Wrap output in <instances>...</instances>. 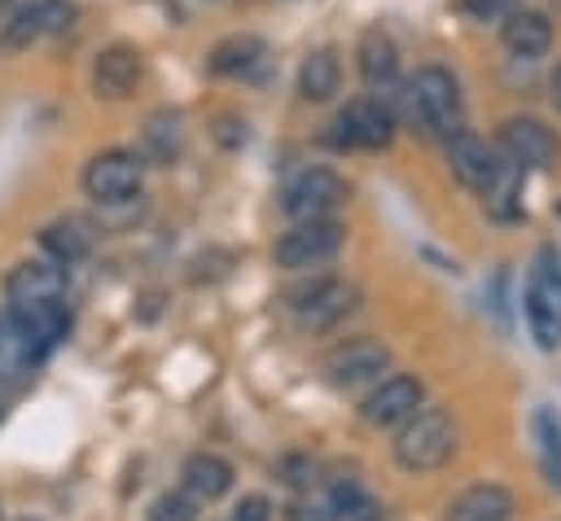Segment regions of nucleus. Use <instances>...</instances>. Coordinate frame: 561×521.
Returning <instances> with one entry per match:
<instances>
[{"instance_id": "473e14b6", "label": "nucleus", "mask_w": 561, "mask_h": 521, "mask_svg": "<svg viewBox=\"0 0 561 521\" xmlns=\"http://www.w3.org/2000/svg\"><path fill=\"white\" fill-rule=\"evenodd\" d=\"M548 101H552V109L561 114V61H557L552 74H548Z\"/></svg>"}, {"instance_id": "9d476101", "label": "nucleus", "mask_w": 561, "mask_h": 521, "mask_svg": "<svg viewBox=\"0 0 561 521\" xmlns=\"http://www.w3.org/2000/svg\"><path fill=\"white\" fill-rule=\"evenodd\" d=\"M421 403H425L421 377H412V372H390V377L359 403V420L373 425V429H390V425H403Z\"/></svg>"}, {"instance_id": "2f4dec72", "label": "nucleus", "mask_w": 561, "mask_h": 521, "mask_svg": "<svg viewBox=\"0 0 561 521\" xmlns=\"http://www.w3.org/2000/svg\"><path fill=\"white\" fill-rule=\"evenodd\" d=\"M285 521H329V508L324 503H311V499H294L285 508Z\"/></svg>"}, {"instance_id": "1a4fd4ad", "label": "nucleus", "mask_w": 561, "mask_h": 521, "mask_svg": "<svg viewBox=\"0 0 561 521\" xmlns=\"http://www.w3.org/2000/svg\"><path fill=\"white\" fill-rule=\"evenodd\" d=\"M342 201H346V180L333 175L329 166H307L280 188V210L289 219H320Z\"/></svg>"}, {"instance_id": "412c9836", "label": "nucleus", "mask_w": 561, "mask_h": 521, "mask_svg": "<svg viewBox=\"0 0 561 521\" xmlns=\"http://www.w3.org/2000/svg\"><path fill=\"white\" fill-rule=\"evenodd\" d=\"M530 433H535V455H539L543 482L552 490H561V412L557 407H535Z\"/></svg>"}, {"instance_id": "f257e3e1", "label": "nucleus", "mask_w": 561, "mask_h": 521, "mask_svg": "<svg viewBox=\"0 0 561 521\" xmlns=\"http://www.w3.org/2000/svg\"><path fill=\"white\" fill-rule=\"evenodd\" d=\"M399 114L412 131L421 136H456L465 123V96L451 70L443 66H421L412 83L399 92Z\"/></svg>"}, {"instance_id": "aec40b11", "label": "nucleus", "mask_w": 561, "mask_h": 521, "mask_svg": "<svg viewBox=\"0 0 561 521\" xmlns=\"http://www.w3.org/2000/svg\"><path fill=\"white\" fill-rule=\"evenodd\" d=\"M355 61H359V74L368 88H390L394 74H399V48L386 31H364L359 35V48H355Z\"/></svg>"}, {"instance_id": "4be33fe9", "label": "nucleus", "mask_w": 561, "mask_h": 521, "mask_svg": "<svg viewBox=\"0 0 561 521\" xmlns=\"http://www.w3.org/2000/svg\"><path fill=\"white\" fill-rule=\"evenodd\" d=\"M337 88H342L337 53H333V48H316V53H307L302 66H298V96H302V101H329Z\"/></svg>"}, {"instance_id": "7ed1b4c3", "label": "nucleus", "mask_w": 561, "mask_h": 521, "mask_svg": "<svg viewBox=\"0 0 561 521\" xmlns=\"http://www.w3.org/2000/svg\"><path fill=\"white\" fill-rule=\"evenodd\" d=\"M522 315L539 350L561 346V258L552 245H543L526 271L522 285Z\"/></svg>"}, {"instance_id": "6ab92c4d", "label": "nucleus", "mask_w": 561, "mask_h": 521, "mask_svg": "<svg viewBox=\"0 0 561 521\" xmlns=\"http://www.w3.org/2000/svg\"><path fill=\"white\" fill-rule=\"evenodd\" d=\"M184 490L193 495V499H224L228 490H232V464L224 460V455H215V451H197V455H188L184 460Z\"/></svg>"}, {"instance_id": "bb28decb", "label": "nucleus", "mask_w": 561, "mask_h": 521, "mask_svg": "<svg viewBox=\"0 0 561 521\" xmlns=\"http://www.w3.org/2000/svg\"><path fill=\"white\" fill-rule=\"evenodd\" d=\"M193 517H197V503L188 490H162L149 503V521H193Z\"/></svg>"}, {"instance_id": "4468645a", "label": "nucleus", "mask_w": 561, "mask_h": 521, "mask_svg": "<svg viewBox=\"0 0 561 521\" xmlns=\"http://www.w3.org/2000/svg\"><path fill=\"white\" fill-rule=\"evenodd\" d=\"M4 293H9V302H61L66 271H61V263H44V258L13 263L4 276Z\"/></svg>"}, {"instance_id": "cd10ccee", "label": "nucleus", "mask_w": 561, "mask_h": 521, "mask_svg": "<svg viewBox=\"0 0 561 521\" xmlns=\"http://www.w3.org/2000/svg\"><path fill=\"white\" fill-rule=\"evenodd\" d=\"M31 9H35V22H39V35H61L75 22L70 0H31Z\"/></svg>"}, {"instance_id": "c85d7f7f", "label": "nucleus", "mask_w": 561, "mask_h": 521, "mask_svg": "<svg viewBox=\"0 0 561 521\" xmlns=\"http://www.w3.org/2000/svg\"><path fill=\"white\" fill-rule=\"evenodd\" d=\"M513 9H522V0H465V13L473 22H504Z\"/></svg>"}, {"instance_id": "b1692460", "label": "nucleus", "mask_w": 561, "mask_h": 521, "mask_svg": "<svg viewBox=\"0 0 561 521\" xmlns=\"http://www.w3.org/2000/svg\"><path fill=\"white\" fill-rule=\"evenodd\" d=\"M263 39L259 35H228V39H219L215 48H210V57H206V66H210V74H250L259 61H263Z\"/></svg>"}, {"instance_id": "20e7f679", "label": "nucleus", "mask_w": 561, "mask_h": 521, "mask_svg": "<svg viewBox=\"0 0 561 521\" xmlns=\"http://www.w3.org/2000/svg\"><path fill=\"white\" fill-rule=\"evenodd\" d=\"M342 241H346V228L337 219H329V215H320V219H294V228L280 232L272 258L285 271H307V267L329 263L342 250Z\"/></svg>"}, {"instance_id": "423d86ee", "label": "nucleus", "mask_w": 561, "mask_h": 521, "mask_svg": "<svg viewBox=\"0 0 561 521\" xmlns=\"http://www.w3.org/2000/svg\"><path fill=\"white\" fill-rule=\"evenodd\" d=\"M394 136V109L377 96H355L337 109L329 144L333 149H386Z\"/></svg>"}, {"instance_id": "c756f323", "label": "nucleus", "mask_w": 561, "mask_h": 521, "mask_svg": "<svg viewBox=\"0 0 561 521\" xmlns=\"http://www.w3.org/2000/svg\"><path fill=\"white\" fill-rule=\"evenodd\" d=\"M280 477H285L289 486H311V482H316V460L289 455V460H280Z\"/></svg>"}, {"instance_id": "f03ea898", "label": "nucleus", "mask_w": 561, "mask_h": 521, "mask_svg": "<svg viewBox=\"0 0 561 521\" xmlns=\"http://www.w3.org/2000/svg\"><path fill=\"white\" fill-rule=\"evenodd\" d=\"M390 451H394V464L403 473H434V468H443L451 460V451H456V420H451V412L421 403L399 425Z\"/></svg>"}, {"instance_id": "ddd939ff", "label": "nucleus", "mask_w": 561, "mask_h": 521, "mask_svg": "<svg viewBox=\"0 0 561 521\" xmlns=\"http://www.w3.org/2000/svg\"><path fill=\"white\" fill-rule=\"evenodd\" d=\"M140 74H145V57H140L136 44H110V48H101L96 61H92V88H96V96H105V101L131 96L136 83H140Z\"/></svg>"}, {"instance_id": "a878e982", "label": "nucleus", "mask_w": 561, "mask_h": 521, "mask_svg": "<svg viewBox=\"0 0 561 521\" xmlns=\"http://www.w3.org/2000/svg\"><path fill=\"white\" fill-rule=\"evenodd\" d=\"M478 197L486 201V210H491L495 219H517V215H522V171H517L513 162H504L500 175H495Z\"/></svg>"}, {"instance_id": "7c9ffc66", "label": "nucleus", "mask_w": 561, "mask_h": 521, "mask_svg": "<svg viewBox=\"0 0 561 521\" xmlns=\"http://www.w3.org/2000/svg\"><path fill=\"white\" fill-rule=\"evenodd\" d=\"M232 521H272V503L263 495H245L237 508H232Z\"/></svg>"}, {"instance_id": "2eb2a0df", "label": "nucleus", "mask_w": 561, "mask_h": 521, "mask_svg": "<svg viewBox=\"0 0 561 521\" xmlns=\"http://www.w3.org/2000/svg\"><path fill=\"white\" fill-rule=\"evenodd\" d=\"M13 320V328L44 355L48 346H57L70 328V311H66V298L61 302H9L4 311Z\"/></svg>"}, {"instance_id": "0eeeda50", "label": "nucleus", "mask_w": 561, "mask_h": 521, "mask_svg": "<svg viewBox=\"0 0 561 521\" xmlns=\"http://www.w3.org/2000/svg\"><path fill=\"white\" fill-rule=\"evenodd\" d=\"M140 180H145V162L140 153L131 149H105L96 153L88 166H83V193L96 201V206H114V201H127L140 193Z\"/></svg>"}, {"instance_id": "39448f33", "label": "nucleus", "mask_w": 561, "mask_h": 521, "mask_svg": "<svg viewBox=\"0 0 561 521\" xmlns=\"http://www.w3.org/2000/svg\"><path fill=\"white\" fill-rule=\"evenodd\" d=\"M500 158L513 162L517 171H552L561 162V140L548 123L530 114H513L500 123Z\"/></svg>"}, {"instance_id": "a211bd4d", "label": "nucleus", "mask_w": 561, "mask_h": 521, "mask_svg": "<svg viewBox=\"0 0 561 521\" xmlns=\"http://www.w3.org/2000/svg\"><path fill=\"white\" fill-rule=\"evenodd\" d=\"M513 517V495L495 482H478L460 490L447 508V521H508Z\"/></svg>"}, {"instance_id": "dca6fc26", "label": "nucleus", "mask_w": 561, "mask_h": 521, "mask_svg": "<svg viewBox=\"0 0 561 521\" xmlns=\"http://www.w3.org/2000/svg\"><path fill=\"white\" fill-rule=\"evenodd\" d=\"M500 35H504V48L513 57H526V61H535V57H543L552 48V22L539 9H513L504 18Z\"/></svg>"}, {"instance_id": "f3484780", "label": "nucleus", "mask_w": 561, "mask_h": 521, "mask_svg": "<svg viewBox=\"0 0 561 521\" xmlns=\"http://www.w3.org/2000/svg\"><path fill=\"white\" fill-rule=\"evenodd\" d=\"M180 149H184L180 114H171V109L149 114L145 127H140V149H136L140 162H145V166H171V162L180 158Z\"/></svg>"}, {"instance_id": "393cba45", "label": "nucleus", "mask_w": 561, "mask_h": 521, "mask_svg": "<svg viewBox=\"0 0 561 521\" xmlns=\"http://www.w3.org/2000/svg\"><path fill=\"white\" fill-rule=\"evenodd\" d=\"M39 245L48 250L53 263L70 267V263L88 258V250H92V232H88L79 219H57V223H48V228L39 232Z\"/></svg>"}, {"instance_id": "5701e85b", "label": "nucleus", "mask_w": 561, "mask_h": 521, "mask_svg": "<svg viewBox=\"0 0 561 521\" xmlns=\"http://www.w3.org/2000/svg\"><path fill=\"white\" fill-rule=\"evenodd\" d=\"M44 355L13 328L9 315H0V385H22Z\"/></svg>"}, {"instance_id": "f8f14e48", "label": "nucleus", "mask_w": 561, "mask_h": 521, "mask_svg": "<svg viewBox=\"0 0 561 521\" xmlns=\"http://www.w3.org/2000/svg\"><path fill=\"white\" fill-rule=\"evenodd\" d=\"M447 162H451V175H456L465 188H473V193H482V188L500 175V166H504L500 149L486 144L482 136L465 131V127H460L456 136H447Z\"/></svg>"}, {"instance_id": "9b49d317", "label": "nucleus", "mask_w": 561, "mask_h": 521, "mask_svg": "<svg viewBox=\"0 0 561 521\" xmlns=\"http://www.w3.org/2000/svg\"><path fill=\"white\" fill-rule=\"evenodd\" d=\"M355 302H359L355 285H346V280H316L311 289L298 293L294 315H298V324H302L307 333H324V328H333L337 320H346V315L355 311Z\"/></svg>"}, {"instance_id": "6e6552de", "label": "nucleus", "mask_w": 561, "mask_h": 521, "mask_svg": "<svg viewBox=\"0 0 561 521\" xmlns=\"http://www.w3.org/2000/svg\"><path fill=\"white\" fill-rule=\"evenodd\" d=\"M386 368H390V346H381L377 337H351V341L333 346V350L320 359L324 381H329V385H337V390H351V385L377 381Z\"/></svg>"}]
</instances>
